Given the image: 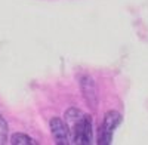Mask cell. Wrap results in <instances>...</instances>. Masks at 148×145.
<instances>
[{
  "mask_svg": "<svg viewBox=\"0 0 148 145\" xmlns=\"http://www.w3.org/2000/svg\"><path fill=\"white\" fill-rule=\"evenodd\" d=\"M121 122V116L117 113V111H108L105 113L104 116V122H102V126H101V130H99V144L102 145H108L111 144V139H113V133L116 127L120 124Z\"/></svg>",
  "mask_w": 148,
  "mask_h": 145,
  "instance_id": "1",
  "label": "cell"
},
{
  "mask_svg": "<svg viewBox=\"0 0 148 145\" xmlns=\"http://www.w3.org/2000/svg\"><path fill=\"white\" fill-rule=\"evenodd\" d=\"M49 124H51V132H52L55 142L59 145H67L70 139V132H68L67 124L59 117H53Z\"/></svg>",
  "mask_w": 148,
  "mask_h": 145,
  "instance_id": "4",
  "label": "cell"
},
{
  "mask_svg": "<svg viewBox=\"0 0 148 145\" xmlns=\"http://www.w3.org/2000/svg\"><path fill=\"white\" fill-rule=\"evenodd\" d=\"M8 141V123L0 114V144H5Z\"/></svg>",
  "mask_w": 148,
  "mask_h": 145,
  "instance_id": "7",
  "label": "cell"
},
{
  "mask_svg": "<svg viewBox=\"0 0 148 145\" xmlns=\"http://www.w3.org/2000/svg\"><path fill=\"white\" fill-rule=\"evenodd\" d=\"M83 117V113L79 110V108H68L65 111V124L68 127V132L73 130V127L76 126V123Z\"/></svg>",
  "mask_w": 148,
  "mask_h": 145,
  "instance_id": "5",
  "label": "cell"
},
{
  "mask_svg": "<svg viewBox=\"0 0 148 145\" xmlns=\"http://www.w3.org/2000/svg\"><path fill=\"white\" fill-rule=\"evenodd\" d=\"M73 141L76 144H90L92 142V117L84 116L76 123L71 130Z\"/></svg>",
  "mask_w": 148,
  "mask_h": 145,
  "instance_id": "2",
  "label": "cell"
},
{
  "mask_svg": "<svg viewBox=\"0 0 148 145\" xmlns=\"http://www.w3.org/2000/svg\"><path fill=\"white\" fill-rule=\"evenodd\" d=\"M80 89H82L84 102L95 110L98 105V93H96V86H95L93 79L89 76H83L80 79Z\"/></svg>",
  "mask_w": 148,
  "mask_h": 145,
  "instance_id": "3",
  "label": "cell"
},
{
  "mask_svg": "<svg viewBox=\"0 0 148 145\" xmlns=\"http://www.w3.org/2000/svg\"><path fill=\"white\" fill-rule=\"evenodd\" d=\"M12 145H36L37 142L25 133H14L10 138Z\"/></svg>",
  "mask_w": 148,
  "mask_h": 145,
  "instance_id": "6",
  "label": "cell"
}]
</instances>
